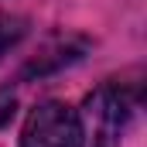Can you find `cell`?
Returning a JSON list of instances; mask_svg holds the SVG:
<instances>
[{
    "mask_svg": "<svg viewBox=\"0 0 147 147\" xmlns=\"http://www.w3.org/2000/svg\"><path fill=\"white\" fill-rule=\"evenodd\" d=\"M21 147H86V127L82 116L65 103H41L28 113Z\"/></svg>",
    "mask_w": 147,
    "mask_h": 147,
    "instance_id": "cell-1",
    "label": "cell"
},
{
    "mask_svg": "<svg viewBox=\"0 0 147 147\" xmlns=\"http://www.w3.org/2000/svg\"><path fill=\"white\" fill-rule=\"evenodd\" d=\"M134 106H137V96H130L127 86L120 82L99 86L86 99V123H82L92 134V147H120V134L134 116Z\"/></svg>",
    "mask_w": 147,
    "mask_h": 147,
    "instance_id": "cell-2",
    "label": "cell"
},
{
    "mask_svg": "<svg viewBox=\"0 0 147 147\" xmlns=\"http://www.w3.org/2000/svg\"><path fill=\"white\" fill-rule=\"evenodd\" d=\"M28 31V21L24 17H14V14H0V58L24 38Z\"/></svg>",
    "mask_w": 147,
    "mask_h": 147,
    "instance_id": "cell-3",
    "label": "cell"
}]
</instances>
